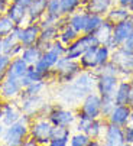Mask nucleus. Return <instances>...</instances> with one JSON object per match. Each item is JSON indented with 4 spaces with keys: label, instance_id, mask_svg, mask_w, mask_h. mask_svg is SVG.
Instances as JSON below:
<instances>
[{
    "label": "nucleus",
    "instance_id": "nucleus-45",
    "mask_svg": "<svg viewBox=\"0 0 133 146\" xmlns=\"http://www.w3.org/2000/svg\"><path fill=\"white\" fill-rule=\"evenodd\" d=\"M123 48H126V49H132L133 51V32L127 36V39L123 42V45H122Z\"/></svg>",
    "mask_w": 133,
    "mask_h": 146
},
{
    "label": "nucleus",
    "instance_id": "nucleus-49",
    "mask_svg": "<svg viewBox=\"0 0 133 146\" xmlns=\"http://www.w3.org/2000/svg\"><path fill=\"white\" fill-rule=\"evenodd\" d=\"M130 2H132V0H116V5L123 6V7H129Z\"/></svg>",
    "mask_w": 133,
    "mask_h": 146
},
{
    "label": "nucleus",
    "instance_id": "nucleus-8",
    "mask_svg": "<svg viewBox=\"0 0 133 146\" xmlns=\"http://www.w3.org/2000/svg\"><path fill=\"white\" fill-rule=\"evenodd\" d=\"M133 32V15L124 20H122V22L119 23H114L113 26V35H112V39H110V42L107 44V46L116 49L119 46L123 45V42L127 39V36Z\"/></svg>",
    "mask_w": 133,
    "mask_h": 146
},
{
    "label": "nucleus",
    "instance_id": "nucleus-43",
    "mask_svg": "<svg viewBox=\"0 0 133 146\" xmlns=\"http://www.w3.org/2000/svg\"><path fill=\"white\" fill-rule=\"evenodd\" d=\"M23 48H25L23 45H22L20 42H17V44L13 46V49L10 51V54H9V55H10L12 58H15V56H20V54H22V51H23Z\"/></svg>",
    "mask_w": 133,
    "mask_h": 146
},
{
    "label": "nucleus",
    "instance_id": "nucleus-20",
    "mask_svg": "<svg viewBox=\"0 0 133 146\" xmlns=\"http://www.w3.org/2000/svg\"><path fill=\"white\" fill-rule=\"evenodd\" d=\"M58 59H59V55L57 52H54L52 49H45L42 52L41 58L33 64V67L39 71H49L55 67Z\"/></svg>",
    "mask_w": 133,
    "mask_h": 146
},
{
    "label": "nucleus",
    "instance_id": "nucleus-16",
    "mask_svg": "<svg viewBox=\"0 0 133 146\" xmlns=\"http://www.w3.org/2000/svg\"><path fill=\"white\" fill-rule=\"evenodd\" d=\"M107 121L124 127L126 124L130 123V106L129 104H117V106H114L113 111L107 117Z\"/></svg>",
    "mask_w": 133,
    "mask_h": 146
},
{
    "label": "nucleus",
    "instance_id": "nucleus-24",
    "mask_svg": "<svg viewBox=\"0 0 133 146\" xmlns=\"http://www.w3.org/2000/svg\"><path fill=\"white\" fill-rule=\"evenodd\" d=\"M129 94H130V78H120L117 88L113 94L116 106L117 104H129Z\"/></svg>",
    "mask_w": 133,
    "mask_h": 146
},
{
    "label": "nucleus",
    "instance_id": "nucleus-37",
    "mask_svg": "<svg viewBox=\"0 0 133 146\" xmlns=\"http://www.w3.org/2000/svg\"><path fill=\"white\" fill-rule=\"evenodd\" d=\"M90 140H91V137L88 136L87 133H84V132H77V133L71 135V137H70V145H71V146H88Z\"/></svg>",
    "mask_w": 133,
    "mask_h": 146
},
{
    "label": "nucleus",
    "instance_id": "nucleus-9",
    "mask_svg": "<svg viewBox=\"0 0 133 146\" xmlns=\"http://www.w3.org/2000/svg\"><path fill=\"white\" fill-rule=\"evenodd\" d=\"M101 140L106 146H123V145H126L123 126L107 121L104 133L101 136Z\"/></svg>",
    "mask_w": 133,
    "mask_h": 146
},
{
    "label": "nucleus",
    "instance_id": "nucleus-25",
    "mask_svg": "<svg viewBox=\"0 0 133 146\" xmlns=\"http://www.w3.org/2000/svg\"><path fill=\"white\" fill-rule=\"evenodd\" d=\"M130 16H132V12L129 10V7L113 5L112 7H110V10L106 13L104 17L108 20V22H112L114 25V23H119V22H122V20H124V19H127Z\"/></svg>",
    "mask_w": 133,
    "mask_h": 146
},
{
    "label": "nucleus",
    "instance_id": "nucleus-39",
    "mask_svg": "<svg viewBox=\"0 0 133 146\" xmlns=\"http://www.w3.org/2000/svg\"><path fill=\"white\" fill-rule=\"evenodd\" d=\"M45 15L59 19L61 17V0H48V6H47V13Z\"/></svg>",
    "mask_w": 133,
    "mask_h": 146
},
{
    "label": "nucleus",
    "instance_id": "nucleus-5",
    "mask_svg": "<svg viewBox=\"0 0 133 146\" xmlns=\"http://www.w3.org/2000/svg\"><path fill=\"white\" fill-rule=\"evenodd\" d=\"M100 45L98 40L94 33H80V36L71 42L70 45H66L65 49V56H68L71 59H78L88 48Z\"/></svg>",
    "mask_w": 133,
    "mask_h": 146
},
{
    "label": "nucleus",
    "instance_id": "nucleus-28",
    "mask_svg": "<svg viewBox=\"0 0 133 146\" xmlns=\"http://www.w3.org/2000/svg\"><path fill=\"white\" fill-rule=\"evenodd\" d=\"M113 23L112 22H108V20L104 17V22L100 25V28L94 32L97 40H98V44H104L107 45L110 42V39H112V35H113Z\"/></svg>",
    "mask_w": 133,
    "mask_h": 146
},
{
    "label": "nucleus",
    "instance_id": "nucleus-10",
    "mask_svg": "<svg viewBox=\"0 0 133 146\" xmlns=\"http://www.w3.org/2000/svg\"><path fill=\"white\" fill-rule=\"evenodd\" d=\"M19 101V106H20V110L23 114H28L31 117H36L39 116L42 107L47 104V100L42 94H36V96H29V97H25V98H20L17 100Z\"/></svg>",
    "mask_w": 133,
    "mask_h": 146
},
{
    "label": "nucleus",
    "instance_id": "nucleus-7",
    "mask_svg": "<svg viewBox=\"0 0 133 146\" xmlns=\"http://www.w3.org/2000/svg\"><path fill=\"white\" fill-rule=\"evenodd\" d=\"M47 119L54 124V126H66V127H71L77 121L75 110L65 109L62 106H55V104L52 106L51 111L48 113Z\"/></svg>",
    "mask_w": 133,
    "mask_h": 146
},
{
    "label": "nucleus",
    "instance_id": "nucleus-4",
    "mask_svg": "<svg viewBox=\"0 0 133 146\" xmlns=\"http://www.w3.org/2000/svg\"><path fill=\"white\" fill-rule=\"evenodd\" d=\"M110 61L116 64L120 78H130L133 75V51L132 49H126L123 46L113 49Z\"/></svg>",
    "mask_w": 133,
    "mask_h": 146
},
{
    "label": "nucleus",
    "instance_id": "nucleus-48",
    "mask_svg": "<svg viewBox=\"0 0 133 146\" xmlns=\"http://www.w3.org/2000/svg\"><path fill=\"white\" fill-rule=\"evenodd\" d=\"M100 145H104L101 139H91L90 143H88V146H100Z\"/></svg>",
    "mask_w": 133,
    "mask_h": 146
},
{
    "label": "nucleus",
    "instance_id": "nucleus-31",
    "mask_svg": "<svg viewBox=\"0 0 133 146\" xmlns=\"http://www.w3.org/2000/svg\"><path fill=\"white\" fill-rule=\"evenodd\" d=\"M78 36H80V33H78L75 29H72L68 23L64 25V26L59 29V33H58V39L61 40V42H62L65 46L70 45L71 42H74V40H75Z\"/></svg>",
    "mask_w": 133,
    "mask_h": 146
},
{
    "label": "nucleus",
    "instance_id": "nucleus-47",
    "mask_svg": "<svg viewBox=\"0 0 133 146\" xmlns=\"http://www.w3.org/2000/svg\"><path fill=\"white\" fill-rule=\"evenodd\" d=\"M16 3H19V5H22V6H25L26 9L31 6V3L33 2V0H15Z\"/></svg>",
    "mask_w": 133,
    "mask_h": 146
},
{
    "label": "nucleus",
    "instance_id": "nucleus-33",
    "mask_svg": "<svg viewBox=\"0 0 133 146\" xmlns=\"http://www.w3.org/2000/svg\"><path fill=\"white\" fill-rule=\"evenodd\" d=\"M110 58H112V48L104 45V44H100L97 45L96 48V59H97V67L100 65H104L106 62L110 61Z\"/></svg>",
    "mask_w": 133,
    "mask_h": 146
},
{
    "label": "nucleus",
    "instance_id": "nucleus-51",
    "mask_svg": "<svg viewBox=\"0 0 133 146\" xmlns=\"http://www.w3.org/2000/svg\"><path fill=\"white\" fill-rule=\"evenodd\" d=\"M130 123H133V104L130 106Z\"/></svg>",
    "mask_w": 133,
    "mask_h": 146
},
{
    "label": "nucleus",
    "instance_id": "nucleus-53",
    "mask_svg": "<svg viewBox=\"0 0 133 146\" xmlns=\"http://www.w3.org/2000/svg\"><path fill=\"white\" fill-rule=\"evenodd\" d=\"M0 54H3V38H0Z\"/></svg>",
    "mask_w": 133,
    "mask_h": 146
},
{
    "label": "nucleus",
    "instance_id": "nucleus-38",
    "mask_svg": "<svg viewBox=\"0 0 133 146\" xmlns=\"http://www.w3.org/2000/svg\"><path fill=\"white\" fill-rule=\"evenodd\" d=\"M15 26L16 25L12 22V20L6 15L0 16V38H5L6 35L12 33V31L15 29Z\"/></svg>",
    "mask_w": 133,
    "mask_h": 146
},
{
    "label": "nucleus",
    "instance_id": "nucleus-17",
    "mask_svg": "<svg viewBox=\"0 0 133 146\" xmlns=\"http://www.w3.org/2000/svg\"><path fill=\"white\" fill-rule=\"evenodd\" d=\"M58 33H59V29H58L57 25L42 28L41 29V33H39V38H38V42L35 45L39 46L42 51L48 49L51 46V44H52V40L58 39Z\"/></svg>",
    "mask_w": 133,
    "mask_h": 146
},
{
    "label": "nucleus",
    "instance_id": "nucleus-21",
    "mask_svg": "<svg viewBox=\"0 0 133 146\" xmlns=\"http://www.w3.org/2000/svg\"><path fill=\"white\" fill-rule=\"evenodd\" d=\"M28 62H25L20 56H15L12 58L10 64L7 67V71H6V77H12V78H17L20 80L22 77H25L26 72H28Z\"/></svg>",
    "mask_w": 133,
    "mask_h": 146
},
{
    "label": "nucleus",
    "instance_id": "nucleus-13",
    "mask_svg": "<svg viewBox=\"0 0 133 146\" xmlns=\"http://www.w3.org/2000/svg\"><path fill=\"white\" fill-rule=\"evenodd\" d=\"M119 81H120V77H117V75H107V74L97 75L96 91L100 96H113L117 88Z\"/></svg>",
    "mask_w": 133,
    "mask_h": 146
},
{
    "label": "nucleus",
    "instance_id": "nucleus-41",
    "mask_svg": "<svg viewBox=\"0 0 133 146\" xmlns=\"http://www.w3.org/2000/svg\"><path fill=\"white\" fill-rule=\"evenodd\" d=\"M48 49H52V51L57 52L59 56H62V55H65V49H66V46L61 42L59 39H55V40H52V44H51V46H49Z\"/></svg>",
    "mask_w": 133,
    "mask_h": 146
},
{
    "label": "nucleus",
    "instance_id": "nucleus-6",
    "mask_svg": "<svg viewBox=\"0 0 133 146\" xmlns=\"http://www.w3.org/2000/svg\"><path fill=\"white\" fill-rule=\"evenodd\" d=\"M100 110H101V96L97 91L88 93L82 100L81 104L75 109V111L90 117V119H97L100 117Z\"/></svg>",
    "mask_w": 133,
    "mask_h": 146
},
{
    "label": "nucleus",
    "instance_id": "nucleus-52",
    "mask_svg": "<svg viewBox=\"0 0 133 146\" xmlns=\"http://www.w3.org/2000/svg\"><path fill=\"white\" fill-rule=\"evenodd\" d=\"M5 127H6V126H5V124H3L2 121H0V136H2V133H3V130H5Z\"/></svg>",
    "mask_w": 133,
    "mask_h": 146
},
{
    "label": "nucleus",
    "instance_id": "nucleus-46",
    "mask_svg": "<svg viewBox=\"0 0 133 146\" xmlns=\"http://www.w3.org/2000/svg\"><path fill=\"white\" fill-rule=\"evenodd\" d=\"M129 104H133V75L130 77V94H129Z\"/></svg>",
    "mask_w": 133,
    "mask_h": 146
},
{
    "label": "nucleus",
    "instance_id": "nucleus-30",
    "mask_svg": "<svg viewBox=\"0 0 133 146\" xmlns=\"http://www.w3.org/2000/svg\"><path fill=\"white\" fill-rule=\"evenodd\" d=\"M42 52H43V51H42L39 46H36V45L25 46L23 51H22V54H20V58L23 59L25 62H28V65H33L35 62L41 58Z\"/></svg>",
    "mask_w": 133,
    "mask_h": 146
},
{
    "label": "nucleus",
    "instance_id": "nucleus-3",
    "mask_svg": "<svg viewBox=\"0 0 133 146\" xmlns=\"http://www.w3.org/2000/svg\"><path fill=\"white\" fill-rule=\"evenodd\" d=\"M54 124L42 116L32 117L31 124H29V136L36 140L38 145H49L51 140V133H52Z\"/></svg>",
    "mask_w": 133,
    "mask_h": 146
},
{
    "label": "nucleus",
    "instance_id": "nucleus-23",
    "mask_svg": "<svg viewBox=\"0 0 133 146\" xmlns=\"http://www.w3.org/2000/svg\"><path fill=\"white\" fill-rule=\"evenodd\" d=\"M87 17H88V12L84 10L82 7H80L77 12L71 13L70 16H66V22H68V25L72 29H75L78 33H82L85 23H87Z\"/></svg>",
    "mask_w": 133,
    "mask_h": 146
},
{
    "label": "nucleus",
    "instance_id": "nucleus-55",
    "mask_svg": "<svg viewBox=\"0 0 133 146\" xmlns=\"http://www.w3.org/2000/svg\"><path fill=\"white\" fill-rule=\"evenodd\" d=\"M0 143H2V142H0Z\"/></svg>",
    "mask_w": 133,
    "mask_h": 146
},
{
    "label": "nucleus",
    "instance_id": "nucleus-12",
    "mask_svg": "<svg viewBox=\"0 0 133 146\" xmlns=\"http://www.w3.org/2000/svg\"><path fill=\"white\" fill-rule=\"evenodd\" d=\"M41 33V25L39 22H31L26 23L25 26H20L17 32L19 42L23 46H31L38 42V38Z\"/></svg>",
    "mask_w": 133,
    "mask_h": 146
},
{
    "label": "nucleus",
    "instance_id": "nucleus-44",
    "mask_svg": "<svg viewBox=\"0 0 133 146\" xmlns=\"http://www.w3.org/2000/svg\"><path fill=\"white\" fill-rule=\"evenodd\" d=\"M10 2H12V0H0V16L6 15V10H7Z\"/></svg>",
    "mask_w": 133,
    "mask_h": 146
},
{
    "label": "nucleus",
    "instance_id": "nucleus-29",
    "mask_svg": "<svg viewBox=\"0 0 133 146\" xmlns=\"http://www.w3.org/2000/svg\"><path fill=\"white\" fill-rule=\"evenodd\" d=\"M48 87V82L47 81H35V82H31L29 86L22 88V93L19 96L17 100L20 98H25V97H29V96H36V94H42V91Z\"/></svg>",
    "mask_w": 133,
    "mask_h": 146
},
{
    "label": "nucleus",
    "instance_id": "nucleus-36",
    "mask_svg": "<svg viewBox=\"0 0 133 146\" xmlns=\"http://www.w3.org/2000/svg\"><path fill=\"white\" fill-rule=\"evenodd\" d=\"M94 74H96V75L107 74V75H117V77H120V74H119V70H117L116 64H114V62H112V61L106 62L104 65L97 67V68L94 70Z\"/></svg>",
    "mask_w": 133,
    "mask_h": 146
},
{
    "label": "nucleus",
    "instance_id": "nucleus-14",
    "mask_svg": "<svg viewBox=\"0 0 133 146\" xmlns=\"http://www.w3.org/2000/svg\"><path fill=\"white\" fill-rule=\"evenodd\" d=\"M6 16L16 26H25L28 23V9L25 6L16 3L15 0L10 2V5L6 10Z\"/></svg>",
    "mask_w": 133,
    "mask_h": 146
},
{
    "label": "nucleus",
    "instance_id": "nucleus-22",
    "mask_svg": "<svg viewBox=\"0 0 133 146\" xmlns=\"http://www.w3.org/2000/svg\"><path fill=\"white\" fill-rule=\"evenodd\" d=\"M48 0H33L31 6L28 7V23L31 22H39L47 13Z\"/></svg>",
    "mask_w": 133,
    "mask_h": 146
},
{
    "label": "nucleus",
    "instance_id": "nucleus-18",
    "mask_svg": "<svg viewBox=\"0 0 133 146\" xmlns=\"http://www.w3.org/2000/svg\"><path fill=\"white\" fill-rule=\"evenodd\" d=\"M114 3L113 0H82V9L88 13H96L106 16V13L110 10Z\"/></svg>",
    "mask_w": 133,
    "mask_h": 146
},
{
    "label": "nucleus",
    "instance_id": "nucleus-35",
    "mask_svg": "<svg viewBox=\"0 0 133 146\" xmlns=\"http://www.w3.org/2000/svg\"><path fill=\"white\" fill-rule=\"evenodd\" d=\"M116 106V103H114V98L113 96H101V110H100V117L106 119L110 116V113L113 111Z\"/></svg>",
    "mask_w": 133,
    "mask_h": 146
},
{
    "label": "nucleus",
    "instance_id": "nucleus-11",
    "mask_svg": "<svg viewBox=\"0 0 133 146\" xmlns=\"http://www.w3.org/2000/svg\"><path fill=\"white\" fill-rule=\"evenodd\" d=\"M22 88L23 87L20 84V80L5 75V78L0 82V98L3 101L17 100L22 93Z\"/></svg>",
    "mask_w": 133,
    "mask_h": 146
},
{
    "label": "nucleus",
    "instance_id": "nucleus-54",
    "mask_svg": "<svg viewBox=\"0 0 133 146\" xmlns=\"http://www.w3.org/2000/svg\"><path fill=\"white\" fill-rule=\"evenodd\" d=\"M129 10L132 12V15H133V0L130 2V5H129Z\"/></svg>",
    "mask_w": 133,
    "mask_h": 146
},
{
    "label": "nucleus",
    "instance_id": "nucleus-34",
    "mask_svg": "<svg viewBox=\"0 0 133 146\" xmlns=\"http://www.w3.org/2000/svg\"><path fill=\"white\" fill-rule=\"evenodd\" d=\"M82 7V0H61V16H70Z\"/></svg>",
    "mask_w": 133,
    "mask_h": 146
},
{
    "label": "nucleus",
    "instance_id": "nucleus-40",
    "mask_svg": "<svg viewBox=\"0 0 133 146\" xmlns=\"http://www.w3.org/2000/svg\"><path fill=\"white\" fill-rule=\"evenodd\" d=\"M12 61V56L7 55V54H0V82L5 78L6 75V71H7V67Z\"/></svg>",
    "mask_w": 133,
    "mask_h": 146
},
{
    "label": "nucleus",
    "instance_id": "nucleus-27",
    "mask_svg": "<svg viewBox=\"0 0 133 146\" xmlns=\"http://www.w3.org/2000/svg\"><path fill=\"white\" fill-rule=\"evenodd\" d=\"M96 48H97V45H96V46H91V48H88V49L78 58L80 65H81L82 70H85V71H94V70L97 68Z\"/></svg>",
    "mask_w": 133,
    "mask_h": 146
},
{
    "label": "nucleus",
    "instance_id": "nucleus-32",
    "mask_svg": "<svg viewBox=\"0 0 133 146\" xmlns=\"http://www.w3.org/2000/svg\"><path fill=\"white\" fill-rule=\"evenodd\" d=\"M103 22H104V16L96 15V13H88L87 23H85V28H84L82 33H94Z\"/></svg>",
    "mask_w": 133,
    "mask_h": 146
},
{
    "label": "nucleus",
    "instance_id": "nucleus-19",
    "mask_svg": "<svg viewBox=\"0 0 133 146\" xmlns=\"http://www.w3.org/2000/svg\"><path fill=\"white\" fill-rule=\"evenodd\" d=\"M71 127L66 126H54L52 133H51V146H68L70 145V137H71Z\"/></svg>",
    "mask_w": 133,
    "mask_h": 146
},
{
    "label": "nucleus",
    "instance_id": "nucleus-1",
    "mask_svg": "<svg viewBox=\"0 0 133 146\" xmlns=\"http://www.w3.org/2000/svg\"><path fill=\"white\" fill-rule=\"evenodd\" d=\"M31 120H32L31 116L22 113L17 121L5 127L2 136H0V142L3 145H9V146H23V140L29 135Z\"/></svg>",
    "mask_w": 133,
    "mask_h": 146
},
{
    "label": "nucleus",
    "instance_id": "nucleus-50",
    "mask_svg": "<svg viewBox=\"0 0 133 146\" xmlns=\"http://www.w3.org/2000/svg\"><path fill=\"white\" fill-rule=\"evenodd\" d=\"M3 104H5V101L0 98V120H2V116H3Z\"/></svg>",
    "mask_w": 133,
    "mask_h": 146
},
{
    "label": "nucleus",
    "instance_id": "nucleus-26",
    "mask_svg": "<svg viewBox=\"0 0 133 146\" xmlns=\"http://www.w3.org/2000/svg\"><path fill=\"white\" fill-rule=\"evenodd\" d=\"M106 124H107V120L103 119V117L93 119L84 133H87L91 139H101V136L104 133V129H106Z\"/></svg>",
    "mask_w": 133,
    "mask_h": 146
},
{
    "label": "nucleus",
    "instance_id": "nucleus-42",
    "mask_svg": "<svg viewBox=\"0 0 133 146\" xmlns=\"http://www.w3.org/2000/svg\"><path fill=\"white\" fill-rule=\"evenodd\" d=\"M124 129V139L126 145H133V123H129L123 127Z\"/></svg>",
    "mask_w": 133,
    "mask_h": 146
},
{
    "label": "nucleus",
    "instance_id": "nucleus-15",
    "mask_svg": "<svg viewBox=\"0 0 133 146\" xmlns=\"http://www.w3.org/2000/svg\"><path fill=\"white\" fill-rule=\"evenodd\" d=\"M22 116V110L19 106L17 100H10V101H5L3 104V116H2V121L5 126H9V124L17 121Z\"/></svg>",
    "mask_w": 133,
    "mask_h": 146
},
{
    "label": "nucleus",
    "instance_id": "nucleus-2",
    "mask_svg": "<svg viewBox=\"0 0 133 146\" xmlns=\"http://www.w3.org/2000/svg\"><path fill=\"white\" fill-rule=\"evenodd\" d=\"M52 71H54V82H57V84H66V82H71L82 71V68L80 65L78 59H71L68 56L62 55L59 56Z\"/></svg>",
    "mask_w": 133,
    "mask_h": 146
}]
</instances>
